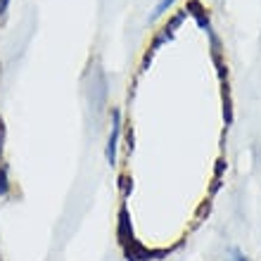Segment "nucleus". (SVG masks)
<instances>
[{
    "instance_id": "obj_1",
    "label": "nucleus",
    "mask_w": 261,
    "mask_h": 261,
    "mask_svg": "<svg viewBox=\"0 0 261 261\" xmlns=\"http://www.w3.org/2000/svg\"><path fill=\"white\" fill-rule=\"evenodd\" d=\"M119 133H121V112L114 107V110H112V130H110V138H107V150H105V159H107L110 166L117 164Z\"/></svg>"
},
{
    "instance_id": "obj_2",
    "label": "nucleus",
    "mask_w": 261,
    "mask_h": 261,
    "mask_svg": "<svg viewBox=\"0 0 261 261\" xmlns=\"http://www.w3.org/2000/svg\"><path fill=\"white\" fill-rule=\"evenodd\" d=\"M10 193V178H7V166L0 162V197Z\"/></svg>"
},
{
    "instance_id": "obj_3",
    "label": "nucleus",
    "mask_w": 261,
    "mask_h": 261,
    "mask_svg": "<svg viewBox=\"0 0 261 261\" xmlns=\"http://www.w3.org/2000/svg\"><path fill=\"white\" fill-rule=\"evenodd\" d=\"M173 3H176V0H162V3H159V5L154 7V14H152V17H162V14H164L166 10H169V7L173 5Z\"/></svg>"
},
{
    "instance_id": "obj_4",
    "label": "nucleus",
    "mask_w": 261,
    "mask_h": 261,
    "mask_svg": "<svg viewBox=\"0 0 261 261\" xmlns=\"http://www.w3.org/2000/svg\"><path fill=\"white\" fill-rule=\"evenodd\" d=\"M228 261H249V259H247L245 254H242L240 249L235 247V249H230V259H228Z\"/></svg>"
},
{
    "instance_id": "obj_5",
    "label": "nucleus",
    "mask_w": 261,
    "mask_h": 261,
    "mask_svg": "<svg viewBox=\"0 0 261 261\" xmlns=\"http://www.w3.org/2000/svg\"><path fill=\"white\" fill-rule=\"evenodd\" d=\"M3 147H5V124H3V117H0V162H3Z\"/></svg>"
},
{
    "instance_id": "obj_6",
    "label": "nucleus",
    "mask_w": 261,
    "mask_h": 261,
    "mask_svg": "<svg viewBox=\"0 0 261 261\" xmlns=\"http://www.w3.org/2000/svg\"><path fill=\"white\" fill-rule=\"evenodd\" d=\"M130 180L126 178V176H121V178H119V188H121V193L124 195H128V188H133V186H128Z\"/></svg>"
},
{
    "instance_id": "obj_7",
    "label": "nucleus",
    "mask_w": 261,
    "mask_h": 261,
    "mask_svg": "<svg viewBox=\"0 0 261 261\" xmlns=\"http://www.w3.org/2000/svg\"><path fill=\"white\" fill-rule=\"evenodd\" d=\"M7 7H10V0H0V21L5 19V14H7Z\"/></svg>"
}]
</instances>
